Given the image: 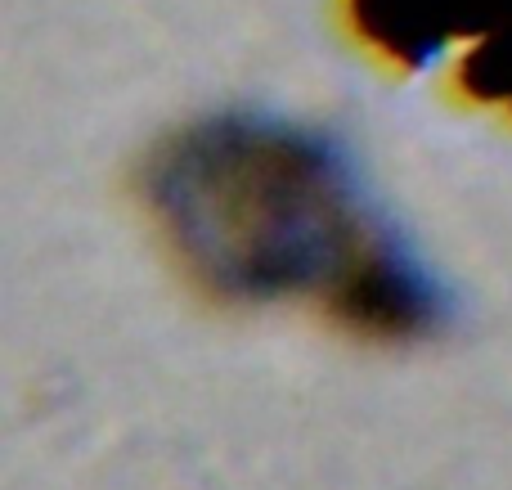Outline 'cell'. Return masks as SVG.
Here are the masks:
<instances>
[{"mask_svg":"<svg viewBox=\"0 0 512 490\" xmlns=\"http://www.w3.org/2000/svg\"><path fill=\"white\" fill-rule=\"evenodd\" d=\"M176 261L230 302H306L369 338H423L450 315L441 279L373 203L351 153L279 117H207L144 167Z\"/></svg>","mask_w":512,"mask_h":490,"instance_id":"1","label":"cell"},{"mask_svg":"<svg viewBox=\"0 0 512 490\" xmlns=\"http://www.w3.org/2000/svg\"><path fill=\"white\" fill-rule=\"evenodd\" d=\"M346 18L405 72L454 54V86L512 117V0H346Z\"/></svg>","mask_w":512,"mask_h":490,"instance_id":"2","label":"cell"}]
</instances>
